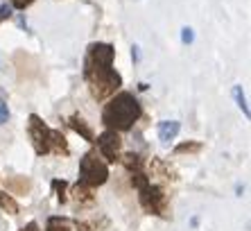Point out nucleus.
<instances>
[{
    "label": "nucleus",
    "instance_id": "obj_23",
    "mask_svg": "<svg viewBox=\"0 0 251 231\" xmlns=\"http://www.w3.org/2000/svg\"><path fill=\"white\" fill-rule=\"evenodd\" d=\"M131 59H134V61H138V59H140V48L138 46L131 48Z\"/></svg>",
    "mask_w": 251,
    "mask_h": 231
},
{
    "label": "nucleus",
    "instance_id": "obj_13",
    "mask_svg": "<svg viewBox=\"0 0 251 231\" xmlns=\"http://www.w3.org/2000/svg\"><path fill=\"white\" fill-rule=\"evenodd\" d=\"M0 208H2V211H7L9 215H18V211H21L18 202L7 191H0Z\"/></svg>",
    "mask_w": 251,
    "mask_h": 231
},
{
    "label": "nucleus",
    "instance_id": "obj_10",
    "mask_svg": "<svg viewBox=\"0 0 251 231\" xmlns=\"http://www.w3.org/2000/svg\"><path fill=\"white\" fill-rule=\"evenodd\" d=\"M118 163H123L127 173H140V170H145V159H143L140 152H127V154H120V161Z\"/></svg>",
    "mask_w": 251,
    "mask_h": 231
},
{
    "label": "nucleus",
    "instance_id": "obj_14",
    "mask_svg": "<svg viewBox=\"0 0 251 231\" xmlns=\"http://www.w3.org/2000/svg\"><path fill=\"white\" fill-rule=\"evenodd\" d=\"M204 150V143H199V141H183L175 147V154H199V152Z\"/></svg>",
    "mask_w": 251,
    "mask_h": 231
},
{
    "label": "nucleus",
    "instance_id": "obj_7",
    "mask_svg": "<svg viewBox=\"0 0 251 231\" xmlns=\"http://www.w3.org/2000/svg\"><path fill=\"white\" fill-rule=\"evenodd\" d=\"M68 127L73 129V132H77L84 141H88V143H93V141H95L93 127H91V122H88L82 114H73V116H70V118H68Z\"/></svg>",
    "mask_w": 251,
    "mask_h": 231
},
{
    "label": "nucleus",
    "instance_id": "obj_19",
    "mask_svg": "<svg viewBox=\"0 0 251 231\" xmlns=\"http://www.w3.org/2000/svg\"><path fill=\"white\" fill-rule=\"evenodd\" d=\"M14 18V7L9 5V2H0V25L5 23V21H12Z\"/></svg>",
    "mask_w": 251,
    "mask_h": 231
},
{
    "label": "nucleus",
    "instance_id": "obj_17",
    "mask_svg": "<svg viewBox=\"0 0 251 231\" xmlns=\"http://www.w3.org/2000/svg\"><path fill=\"white\" fill-rule=\"evenodd\" d=\"M52 191L57 193V202L59 204L68 202V184H66L64 179H54L52 181Z\"/></svg>",
    "mask_w": 251,
    "mask_h": 231
},
{
    "label": "nucleus",
    "instance_id": "obj_1",
    "mask_svg": "<svg viewBox=\"0 0 251 231\" xmlns=\"http://www.w3.org/2000/svg\"><path fill=\"white\" fill-rule=\"evenodd\" d=\"M140 118H143L140 100L129 91H118L102 107L100 122L104 125V129H113V132L123 134V132H131Z\"/></svg>",
    "mask_w": 251,
    "mask_h": 231
},
{
    "label": "nucleus",
    "instance_id": "obj_8",
    "mask_svg": "<svg viewBox=\"0 0 251 231\" xmlns=\"http://www.w3.org/2000/svg\"><path fill=\"white\" fill-rule=\"evenodd\" d=\"M179 132H181V122L179 120H161L156 127V134H158V141L163 145L172 143V141L179 136Z\"/></svg>",
    "mask_w": 251,
    "mask_h": 231
},
{
    "label": "nucleus",
    "instance_id": "obj_22",
    "mask_svg": "<svg viewBox=\"0 0 251 231\" xmlns=\"http://www.w3.org/2000/svg\"><path fill=\"white\" fill-rule=\"evenodd\" d=\"M21 231H41V227L36 225V222H29V225H25Z\"/></svg>",
    "mask_w": 251,
    "mask_h": 231
},
{
    "label": "nucleus",
    "instance_id": "obj_16",
    "mask_svg": "<svg viewBox=\"0 0 251 231\" xmlns=\"http://www.w3.org/2000/svg\"><path fill=\"white\" fill-rule=\"evenodd\" d=\"M231 93H233V100H235V104H238V109L242 111L247 118H249V104H247V98H245V91H242V87H240V84H235Z\"/></svg>",
    "mask_w": 251,
    "mask_h": 231
},
{
    "label": "nucleus",
    "instance_id": "obj_21",
    "mask_svg": "<svg viewBox=\"0 0 251 231\" xmlns=\"http://www.w3.org/2000/svg\"><path fill=\"white\" fill-rule=\"evenodd\" d=\"M7 2H9V5H12L14 9H21V12H23V9H27V7L34 5V0H7Z\"/></svg>",
    "mask_w": 251,
    "mask_h": 231
},
{
    "label": "nucleus",
    "instance_id": "obj_20",
    "mask_svg": "<svg viewBox=\"0 0 251 231\" xmlns=\"http://www.w3.org/2000/svg\"><path fill=\"white\" fill-rule=\"evenodd\" d=\"M193 41H195V29L188 28V25H183L181 28V43L183 46H190Z\"/></svg>",
    "mask_w": 251,
    "mask_h": 231
},
{
    "label": "nucleus",
    "instance_id": "obj_9",
    "mask_svg": "<svg viewBox=\"0 0 251 231\" xmlns=\"http://www.w3.org/2000/svg\"><path fill=\"white\" fill-rule=\"evenodd\" d=\"M93 191H95V188H88V186H84V184H79V181H77L68 195H73V200L77 202V206H79V208H86V206H93V204H95Z\"/></svg>",
    "mask_w": 251,
    "mask_h": 231
},
{
    "label": "nucleus",
    "instance_id": "obj_3",
    "mask_svg": "<svg viewBox=\"0 0 251 231\" xmlns=\"http://www.w3.org/2000/svg\"><path fill=\"white\" fill-rule=\"evenodd\" d=\"M109 181V163L98 154V150H91L79 159V184L88 188H98Z\"/></svg>",
    "mask_w": 251,
    "mask_h": 231
},
{
    "label": "nucleus",
    "instance_id": "obj_5",
    "mask_svg": "<svg viewBox=\"0 0 251 231\" xmlns=\"http://www.w3.org/2000/svg\"><path fill=\"white\" fill-rule=\"evenodd\" d=\"M27 136L29 143L39 156H48L52 152V127H48L39 114H29L27 118Z\"/></svg>",
    "mask_w": 251,
    "mask_h": 231
},
{
    "label": "nucleus",
    "instance_id": "obj_12",
    "mask_svg": "<svg viewBox=\"0 0 251 231\" xmlns=\"http://www.w3.org/2000/svg\"><path fill=\"white\" fill-rule=\"evenodd\" d=\"M29 188H32V181L25 179V177L7 181V193L9 195H25V193H29Z\"/></svg>",
    "mask_w": 251,
    "mask_h": 231
},
{
    "label": "nucleus",
    "instance_id": "obj_11",
    "mask_svg": "<svg viewBox=\"0 0 251 231\" xmlns=\"http://www.w3.org/2000/svg\"><path fill=\"white\" fill-rule=\"evenodd\" d=\"M50 154H57V156H68L70 154L68 141H66V136H64L61 129H52V152H50Z\"/></svg>",
    "mask_w": 251,
    "mask_h": 231
},
{
    "label": "nucleus",
    "instance_id": "obj_15",
    "mask_svg": "<svg viewBox=\"0 0 251 231\" xmlns=\"http://www.w3.org/2000/svg\"><path fill=\"white\" fill-rule=\"evenodd\" d=\"M46 231H70V220L61 218V215H50L48 218Z\"/></svg>",
    "mask_w": 251,
    "mask_h": 231
},
{
    "label": "nucleus",
    "instance_id": "obj_2",
    "mask_svg": "<svg viewBox=\"0 0 251 231\" xmlns=\"http://www.w3.org/2000/svg\"><path fill=\"white\" fill-rule=\"evenodd\" d=\"M84 82L88 87V93L95 102H104L113 95V93L120 91L123 87V75L118 73L116 68H98V70H84L82 73Z\"/></svg>",
    "mask_w": 251,
    "mask_h": 231
},
{
    "label": "nucleus",
    "instance_id": "obj_18",
    "mask_svg": "<svg viewBox=\"0 0 251 231\" xmlns=\"http://www.w3.org/2000/svg\"><path fill=\"white\" fill-rule=\"evenodd\" d=\"M9 118H12V111H9V104H7V100L0 95V127L2 125H7L9 122Z\"/></svg>",
    "mask_w": 251,
    "mask_h": 231
},
{
    "label": "nucleus",
    "instance_id": "obj_4",
    "mask_svg": "<svg viewBox=\"0 0 251 231\" xmlns=\"http://www.w3.org/2000/svg\"><path fill=\"white\" fill-rule=\"evenodd\" d=\"M138 204L140 208L150 215H158V218H168L170 215V202L165 191L158 184L147 181L145 186L138 188Z\"/></svg>",
    "mask_w": 251,
    "mask_h": 231
},
{
    "label": "nucleus",
    "instance_id": "obj_6",
    "mask_svg": "<svg viewBox=\"0 0 251 231\" xmlns=\"http://www.w3.org/2000/svg\"><path fill=\"white\" fill-rule=\"evenodd\" d=\"M93 143L98 145V154L102 156L109 166L120 161V154H123V139H120V134L118 132H113V129H104L100 136H95Z\"/></svg>",
    "mask_w": 251,
    "mask_h": 231
}]
</instances>
